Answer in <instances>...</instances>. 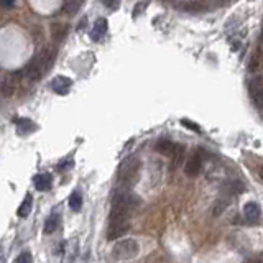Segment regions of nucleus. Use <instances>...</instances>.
Returning a JSON list of instances; mask_svg holds the SVG:
<instances>
[{"mask_svg": "<svg viewBox=\"0 0 263 263\" xmlns=\"http://www.w3.org/2000/svg\"><path fill=\"white\" fill-rule=\"evenodd\" d=\"M54 58H56V50L54 48L41 50L40 53L26 64L23 74H26V78L30 79V81H40V79L50 71L51 64L54 63Z\"/></svg>", "mask_w": 263, "mask_h": 263, "instance_id": "1", "label": "nucleus"}, {"mask_svg": "<svg viewBox=\"0 0 263 263\" xmlns=\"http://www.w3.org/2000/svg\"><path fill=\"white\" fill-rule=\"evenodd\" d=\"M140 170H142V159L138 157H129L122 161L119 166V173H117V181H119V186L122 189L127 191L129 187L137 184Z\"/></svg>", "mask_w": 263, "mask_h": 263, "instance_id": "2", "label": "nucleus"}, {"mask_svg": "<svg viewBox=\"0 0 263 263\" xmlns=\"http://www.w3.org/2000/svg\"><path fill=\"white\" fill-rule=\"evenodd\" d=\"M140 204H142V199L138 196L132 194L130 191H120L112 199L110 215H120V217L130 219L135 210L140 208Z\"/></svg>", "mask_w": 263, "mask_h": 263, "instance_id": "3", "label": "nucleus"}, {"mask_svg": "<svg viewBox=\"0 0 263 263\" xmlns=\"http://www.w3.org/2000/svg\"><path fill=\"white\" fill-rule=\"evenodd\" d=\"M140 250V245L135 238H122V240H117L114 243V248H112V257L115 260H130V258H135Z\"/></svg>", "mask_w": 263, "mask_h": 263, "instance_id": "4", "label": "nucleus"}, {"mask_svg": "<svg viewBox=\"0 0 263 263\" xmlns=\"http://www.w3.org/2000/svg\"><path fill=\"white\" fill-rule=\"evenodd\" d=\"M130 229V219L120 217V215H110L109 219V229H107V238L109 240H117L124 234L129 232Z\"/></svg>", "mask_w": 263, "mask_h": 263, "instance_id": "5", "label": "nucleus"}, {"mask_svg": "<svg viewBox=\"0 0 263 263\" xmlns=\"http://www.w3.org/2000/svg\"><path fill=\"white\" fill-rule=\"evenodd\" d=\"M203 153L199 152V150H196V152H192L189 155V158L186 159V164H184V171L187 176H197L201 173V168H203Z\"/></svg>", "mask_w": 263, "mask_h": 263, "instance_id": "6", "label": "nucleus"}, {"mask_svg": "<svg viewBox=\"0 0 263 263\" xmlns=\"http://www.w3.org/2000/svg\"><path fill=\"white\" fill-rule=\"evenodd\" d=\"M248 71L253 74L263 71V43L258 45L252 53L250 61H248Z\"/></svg>", "mask_w": 263, "mask_h": 263, "instance_id": "7", "label": "nucleus"}, {"mask_svg": "<svg viewBox=\"0 0 263 263\" xmlns=\"http://www.w3.org/2000/svg\"><path fill=\"white\" fill-rule=\"evenodd\" d=\"M22 74L23 73H13L7 79H3V82L0 84V92H2L3 97H12L13 96L15 87H17V81H18V78H20Z\"/></svg>", "mask_w": 263, "mask_h": 263, "instance_id": "8", "label": "nucleus"}, {"mask_svg": "<svg viewBox=\"0 0 263 263\" xmlns=\"http://www.w3.org/2000/svg\"><path fill=\"white\" fill-rule=\"evenodd\" d=\"M73 86V81L69 78L66 76H58L54 78L53 81H51V89L56 92V94H61V96H64V94L69 92V89Z\"/></svg>", "mask_w": 263, "mask_h": 263, "instance_id": "9", "label": "nucleus"}, {"mask_svg": "<svg viewBox=\"0 0 263 263\" xmlns=\"http://www.w3.org/2000/svg\"><path fill=\"white\" fill-rule=\"evenodd\" d=\"M107 28H109V23H107L105 18H97L96 23H94L92 30H91V38L92 41H101L105 36Z\"/></svg>", "mask_w": 263, "mask_h": 263, "instance_id": "10", "label": "nucleus"}, {"mask_svg": "<svg viewBox=\"0 0 263 263\" xmlns=\"http://www.w3.org/2000/svg\"><path fill=\"white\" fill-rule=\"evenodd\" d=\"M260 206L257 203H247L243 206V215L247 217V220H250V222H257L258 219H260Z\"/></svg>", "mask_w": 263, "mask_h": 263, "instance_id": "11", "label": "nucleus"}, {"mask_svg": "<svg viewBox=\"0 0 263 263\" xmlns=\"http://www.w3.org/2000/svg\"><path fill=\"white\" fill-rule=\"evenodd\" d=\"M248 94H250L252 101H255L257 97H260L263 94V79L262 78H253L248 82Z\"/></svg>", "mask_w": 263, "mask_h": 263, "instance_id": "12", "label": "nucleus"}, {"mask_svg": "<svg viewBox=\"0 0 263 263\" xmlns=\"http://www.w3.org/2000/svg\"><path fill=\"white\" fill-rule=\"evenodd\" d=\"M184 152H186V150H184V147H183V145H176L175 150H173V153L170 155L173 170H176V168L180 166L183 161H184Z\"/></svg>", "mask_w": 263, "mask_h": 263, "instance_id": "13", "label": "nucleus"}, {"mask_svg": "<svg viewBox=\"0 0 263 263\" xmlns=\"http://www.w3.org/2000/svg\"><path fill=\"white\" fill-rule=\"evenodd\" d=\"M61 225V214L59 212H53L46 219V224H45V232L46 234H53L58 230V227Z\"/></svg>", "mask_w": 263, "mask_h": 263, "instance_id": "14", "label": "nucleus"}, {"mask_svg": "<svg viewBox=\"0 0 263 263\" xmlns=\"http://www.w3.org/2000/svg\"><path fill=\"white\" fill-rule=\"evenodd\" d=\"M176 147V143H173L171 140H166V138H161V140H158L157 145H155V150H157L158 153H161V155H170L173 153V150H175Z\"/></svg>", "mask_w": 263, "mask_h": 263, "instance_id": "15", "label": "nucleus"}, {"mask_svg": "<svg viewBox=\"0 0 263 263\" xmlns=\"http://www.w3.org/2000/svg\"><path fill=\"white\" fill-rule=\"evenodd\" d=\"M31 208H33V197H31V194H26L25 199L22 201L20 208H18V212H17L18 217H22V219L28 217L31 212Z\"/></svg>", "mask_w": 263, "mask_h": 263, "instance_id": "16", "label": "nucleus"}, {"mask_svg": "<svg viewBox=\"0 0 263 263\" xmlns=\"http://www.w3.org/2000/svg\"><path fill=\"white\" fill-rule=\"evenodd\" d=\"M51 35H53L56 41H63L66 35H68V25H64V23H53L51 25Z\"/></svg>", "mask_w": 263, "mask_h": 263, "instance_id": "17", "label": "nucleus"}, {"mask_svg": "<svg viewBox=\"0 0 263 263\" xmlns=\"http://www.w3.org/2000/svg\"><path fill=\"white\" fill-rule=\"evenodd\" d=\"M51 181H53V178H51V175H46V173H41V175L35 176V186H36V189H38V191L50 189Z\"/></svg>", "mask_w": 263, "mask_h": 263, "instance_id": "18", "label": "nucleus"}, {"mask_svg": "<svg viewBox=\"0 0 263 263\" xmlns=\"http://www.w3.org/2000/svg\"><path fill=\"white\" fill-rule=\"evenodd\" d=\"M84 5V0H64L63 10L68 13V15H74L81 10V7Z\"/></svg>", "mask_w": 263, "mask_h": 263, "instance_id": "19", "label": "nucleus"}, {"mask_svg": "<svg viewBox=\"0 0 263 263\" xmlns=\"http://www.w3.org/2000/svg\"><path fill=\"white\" fill-rule=\"evenodd\" d=\"M17 129H18V132H20V133H30V132H33L36 129L35 127V124H33V122L30 120V119H18L17 120Z\"/></svg>", "mask_w": 263, "mask_h": 263, "instance_id": "20", "label": "nucleus"}, {"mask_svg": "<svg viewBox=\"0 0 263 263\" xmlns=\"http://www.w3.org/2000/svg\"><path fill=\"white\" fill-rule=\"evenodd\" d=\"M69 208H71L74 212H79L82 209V196L79 191H74L71 197H69Z\"/></svg>", "mask_w": 263, "mask_h": 263, "instance_id": "21", "label": "nucleus"}, {"mask_svg": "<svg viewBox=\"0 0 263 263\" xmlns=\"http://www.w3.org/2000/svg\"><path fill=\"white\" fill-rule=\"evenodd\" d=\"M225 191L230 192V194H242L243 191H245V186H243V183L240 181H230L227 186H225Z\"/></svg>", "mask_w": 263, "mask_h": 263, "instance_id": "22", "label": "nucleus"}, {"mask_svg": "<svg viewBox=\"0 0 263 263\" xmlns=\"http://www.w3.org/2000/svg\"><path fill=\"white\" fill-rule=\"evenodd\" d=\"M227 206H229L227 199H217V201H215V204H214V208H212V214L214 215H220L225 209H227Z\"/></svg>", "mask_w": 263, "mask_h": 263, "instance_id": "23", "label": "nucleus"}, {"mask_svg": "<svg viewBox=\"0 0 263 263\" xmlns=\"http://www.w3.org/2000/svg\"><path fill=\"white\" fill-rule=\"evenodd\" d=\"M13 263H33V257L30 252H23L13 260Z\"/></svg>", "mask_w": 263, "mask_h": 263, "instance_id": "24", "label": "nucleus"}, {"mask_svg": "<svg viewBox=\"0 0 263 263\" xmlns=\"http://www.w3.org/2000/svg\"><path fill=\"white\" fill-rule=\"evenodd\" d=\"M102 3H104L105 8H109V10H117V8L120 7V0H101Z\"/></svg>", "mask_w": 263, "mask_h": 263, "instance_id": "25", "label": "nucleus"}, {"mask_svg": "<svg viewBox=\"0 0 263 263\" xmlns=\"http://www.w3.org/2000/svg\"><path fill=\"white\" fill-rule=\"evenodd\" d=\"M181 124L184 125V127H187V129L194 130V132H201V127L196 125V124H192V122H189V120H181Z\"/></svg>", "mask_w": 263, "mask_h": 263, "instance_id": "26", "label": "nucleus"}, {"mask_svg": "<svg viewBox=\"0 0 263 263\" xmlns=\"http://www.w3.org/2000/svg\"><path fill=\"white\" fill-rule=\"evenodd\" d=\"M243 263H263V257L262 255H253L250 258H247Z\"/></svg>", "mask_w": 263, "mask_h": 263, "instance_id": "27", "label": "nucleus"}, {"mask_svg": "<svg viewBox=\"0 0 263 263\" xmlns=\"http://www.w3.org/2000/svg\"><path fill=\"white\" fill-rule=\"evenodd\" d=\"M0 5L3 8H13L15 7V2L13 0H0Z\"/></svg>", "mask_w": 263, "mask_h": 263, "instance_id": "28", "label": "nucleus"}, {"mask_svg": "<svg viewBox=\"0 0 263 263\" xmlns=\"http://www.w3.org/2000/svg\"><path fill=\"white\" fill-rule=\"evenodd\" d=\"M253 102H255V105L258 107V110H260L262 114H263V94H262L260 97H257V99H255V101H253Z\"/></svg>", "mask_w": 263, "mask_h": 263, "instance_id": "29", "label": "nucleus"}, {"mask_svg": "<svg viewBox=\"0 0 263 263\" xmlns=\"http://www.w3.org/2000/svg\"><path fill=\"white\" fill-rule=\"evenodd\" d=\"M145 7H147V2H145V3H142V5H140V3H138V5H137V7H135V12H133V13H135V17H137V15H138V13H140V12H142Z\"/></svg>", "mask_w": 263, "mask_h": 263, "instance_id": "30", "label": "nucleus"}, {"mask_svg": "<svg viewBox=\"0 0 263 263\" xmlns=\"http://www.w3.org/2000/svg\"><path fill=\"white\" fill-rule=\"evenodd\" d=\"M260 178L263 180V166H262V170H260Z\"/></svg>", "mask_w": 263, "mask_h": 263, "instance_id": "31", "label": "nucleus"}, {"mask_svg": "<svg viewBox=\"0 0 263 263\" xmlns=\"http://www.w3.org/2000/svg\"><path fill=\"white\" fill-rule=\"evenodd\" d=\"M222 2H227L229 3V2H232V0H222Z\"/></svg>", "mask_w": 263, "mask_h": 263, "instance_id": "32", "label": "nucleus"}, {"mask_svg": "<svg viewBox=\"0 0 263 263\" xmlns=\"http://www.w3.org/2000/svg\"><path fill=\"white\" fill-rule=\"evenodd\" d=\"M262 38H263V26H262Z\"/></svg>", "mask_w": 263, "mask_h": 263, "instance_id": "33", "label": "nucleus"}]
</instances>
